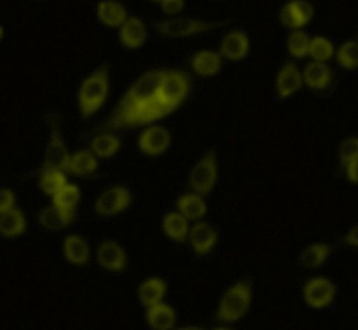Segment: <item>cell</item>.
<instances>
[{
  "label": "cell",
  "instance_id": "obj_1",
  "mask_svg": "<svg viewBox=\"0 0 358 330\" xmlns=\"http://www.w3.org/2000/svg\"><path fill=\"white\" fill-rule=\"evenodd\" d=\"M166 70L157 69L149 70L143 76H140L135 82L129 86L124 96L119 100L114 110L110 112L107 119L101 124L94 128V133H114L122 129H133L140 115L156 101L157 91H159L161 80H163Z\"/></svg>",
  "mask_w": 358,
  "mask_h": 330
},
{
  "label": "cell",
  "instance_id": "obj_2",
  "mask_svg": "<svg viewBox=\"0 0 358 330\" xmlns=\"http://www.w3.org/2000/svg\"><path fill=\"white\" fill-rule=\"evenodd\" d=\"M110 89V65H101L83 80L79 87V110L84 119H90L103 107Z\"/></svg>",
  "mask_w": 358,
  "mask_h": 330
},
{
  "label": "cell",
  "instance_id": "obj_3",
  "mask_svg": "<svg viewBox=\"0 0 358 330\" xmlns=\"http://www.w3.org/2000/svg\"><path fill=\"white\" fill-rule=\"evenodd\" d=\"M45 121H48L49 126V143L48 149H45V156H44V163L42 166L38 168L37 171H34L31 175H41L44 171H63V173H69V166H70V156L69 149H66L65 138H63L62 133V117L58 114H48L45 115Z\"/></svg>",
  "mask_w": 358,
  "mask_h": 330
},
{
  "label": "cell",
  "instance_id": "obj_4",
  "mask_svg": "<svg viewBox=\"0 0 358 330\" xmlns=\"http://www.w3.org/2000/svg\"><path fill=\"white\" fill-rule=\"evenodd\" d=\"M252 303V278L245 276L240 282L234 283L231 289L226 290L217 310L215 318L219 322H238L247 315Z\"/></svg>",
  "mask_w": 358,
  "mask_h": 330
},
{
  "label": "cell",
  "instance_id": "obj_5",
  "mask_svg": "<svg viewBox=\"0 0 358 330\" xmlns=\"http://www.w3.org/2000/svg\"><path fill=\"white\" fill-rule=\"evenodd\" d=\"M192 79L185 70H166L157 91V101L168 114L177 110L191 93Z\"/></svg>",
  "mask_w": 358,
  "mask_h": 330
},
{
  "label": "cell",
  "instance_id": "obj_6",
  "mask_svg": "<svg viewBox=\"0 0 358 330\" xmlns=\"http://www.w3.org/2000/svg\"><path fill=\"white\" fill-rule=\"evenodd\" d=\"M227 21H203V20H192V17H171V20H157L154 21V30L161 35V37L170 38H184L191 37V35L206 34L215 28L224 27Z\"/></svg>",
  "mask_w": 358,
  "mask_h": 330
},
{
  "label": "cell",
  "instance_id": "obj_7",
  "mask_svg": "<svg viewBox=\"0 0 358 330\" xmlns=\"http://www.w3.org/2000/svg\"><path fill=\"white\" fill-rule=\"evenodd\" d=\"M219 175V161H217V150L210 149L189 175V189L199 196H206L213 191Z\"/></svg>",
  "mask_w": 358,
  "mask_h": 330
},
{
  "label": "cell",
  "instance_id": "obj_8",
  "mask_svg": "<svg viewBox=\"0 0 358 330\" xmlns=\"http://www.w3.org/2000/svg\"><path fill=\"white\" fill-rule=\"evenodd\" d=\"M129 205H131V192H129V189L122 187V185H114V187L101 192L100 198L94 203V210H96L98 215L112 217L128 210Z\"/></svg>",
  "mask_w": 358,
  "mask_h": 330
},
{
  "label": "cell",
  "instance_id": "obj_9",
  "mask_svg": "<svg viewBox=\"0 0 358 330\" xmlns=\"http://www.w3.org/2000/svg\"><path fill=\"white\" fill-rule=\"evenodd\" d=\"M171 142L170 131L163 126H149L138 138V149L147 156H161L168 150Z\"/></svg>",
  "mask_w": 358,
  "mask_h": 330
},
{
  "label": "cell",
  "instance_id": "obj_10",
  "mask_svg": "<svg viewBox=\"0 0 358 330\" xmlns=\"http://www.w3.org/2000/svg\"><path fill=\"white\" fill-rule=\"evenodd\" d=\"M336 297V285L329 278H313L304 285V299L311 308L329 306Z\"/></svg>",
  "mask_w": 358,
  "mask_h": 330
},
{
  "label": "cell",
  "instance_id": "obj_11",
  "mask_svg": "<svg viewBox=\"0 0 358 330\" xmlns=\"http://www.w3.org/2000/svg\"><path fill=\"white\" fill-rule=\"evenodd\" d=\"M303 84L304 77L301 70L297 69V65H294L292 62L283 63L282 70L276 77V96H278V100H287L292 94H296L303 87Z\"/></svg>",
  "mask_w": 358,
  "mask_h": 330
},
{
  "label": "cell",
  "instance_id": "obj_12",
  "mask_svg": "<svg viewBox=\"0 0 358 330\" xmlns=\"http://www.w3.org/2000/svg\"><path fill=\"white\" fill-rule=\"evenodd\" d=\"M96 261L107 271L121 273L128 266V257H126L124 248L115 241H103L96 250Z\"/></svg>",
  "mask_w": 358,
  "mask_h": 330
},
{
  "label": "cell",
  "instance_id": "obj_13",
  "mask_svg": "<svg viewBox=\"0 0 358 330\" xmlns=\"http://www.w3.org/2000/svg\"><path fill=\"white\" fill-rule=\"evenodd\" d=\"M219 234H217L215 227H212L206 222H196L191 227L189 233V241H191L192 250L198 255H206L215 248Z\"/></svg>",
  "mask_w": 358,
  "mask_h": 330
},
{
  "label": "cell",
  "instance_id": "obj_14",
  "mask_svg": "<svg viewBox=\"0 0 358 330\" xmlns=\"http://www.w3.org/2000/svg\"><path fill=\"white\" fill-rule=\"evenodd\" d=\"M304 84L315 91H327L331 89L332 82H334V72L327 63L311 62L308 63L306 69L303 72Z\"/></svg>",
  "mask_w": 358,
  "mask_h": 330
},
{
  "label": "cell",
  "instance_id": "obj_15",
  "mask_svg": "<svg viewBox=\"0 0 358 330\" xmlns=\"http://www.w3.org/2000/svg\"><path fill=\"white\" fill-rule=\"evenodd\" d=\"M248 49H250L248 35L245 31L236 30L224 37L222 44H220V56L231 59V62H238L248 55Z\"/></svg>",
  "mask_w": 358,
  "mask_h": 330
},
{
  "label": "cell",
  "instance_id": "obj_16",
  "mask_svg": "<svg viewBox=\"0 0 358 330\" xmlns=\"http://www.w3.org/2000/svg\"><path fill=\"white\" fill-rule=\"evenodd\" d=\"M76 217V212H69V210H63L59 208V206L51 205L38 213V222H41V226L45 227V229L59 231L69 227L70 224H73Z\"/></svg>",
  "mask_w": 358,
  "mask_h": 330
},
{
  "label": "cell",
  "instance_id": "obj_17",
  "mask_svg": "<svg viewBox=\"0 0 358 330\" xmlns=\"http://www.w3.org/2000/svg\"><path fill=\"white\" fill-rule=\"evenodd\" d=\"M63 254H65V259L70 264L76 266H86L91 257L87 241L77 236V234H70V236L65 238V241H63Z\"/></svg>",
  "mask_w": 358,
  "mask_h": 330
},
{
  "label": "cell",
  "instance_id": "obj_18",
  "mask_svg": "<svg viewBox=\"0 0 358 330\" xmlns=\"http://www.w3.org/2000/svg\"><path fill=\"white\" fill-rule=\"evenodd\" d=\"M121 44L128 49H138L142 48L143 42L147 38V28L142 20L138 17H128L124 24L121 27Z\"/></svg>",
  "mask_w": 358,
  "mask_h": 330
},
{
  "label": "cell",
  "instance_id": "obj_19",
  "mask_svg": "<svg viewBox=\"0 0 358 330\" xmlns=\"http://www.w3.org/2000/svg\"><path fill=\"white\" fill-rule=\"evenodd\" d=\"M191 65L199 77L217 76L222 69V56L220 52L199 51L191 58Z\"/></svg>",
  "mask_w": 358,
  "mask_h": 330
},
{
  "label": "cell",
  "instance_id": "obj_20",
  "mask_svg": "<svg viewBox=\"0 0 358 330\" xmlns=\"http://www.w3.org/2000/svg\"><path fill=\"white\" fill-rule=\"evenodd\" d=\"M98 171V157L93 150H79V152L72 154L70 159L69 173L76 175V177H93Z\"/></svg>",
  "mask_w": 358,
  "mask_h": 330
},
{
  "label": "cell",
  "instance_id": "obj_21",
  "mask_svg": "<svg viewBox=\"0 0 358 330\" xmlns=\"http://www.w3.org/2000/svg\"><path fill=\"white\" fill-rule=\"evenodd\" d=\"M98 20L105 24V27H122L124 21L128 20L126 14V7L117 0H101L98 3Z\"/></svg>",
  "mask_w": 358,
  "mask_h": 330
},
{
  "label": "cell",
  "instance_id": "obj_22",
  "mask_svg": "<svg viewBox=\"0 0 358 330\" xmlns=\"http://www.w3.org/2000/svg\"><path fill=\"white\" fill-rule=\"evenodd\" d=\"M163 231L170 240L184 243L189 238L191 227H189V220L180 212H170L163 219Z\"/></svg>",
  "mask_w": 358,
  "mask_h": 330
},
{
  "label": "cell",
  "instance_id": "obj_23",
  "mask_svg": "<svg viewBox=\"0 0 358 330\" xmlns=\"http://www.w3.org/2000/svg\"><path fill=\"white\" fill-rule=\"evenodd\" d=\"M178 212L185 217L187 220H199L206 215V203L203 199V196L191 192V194H184L182 198H178L177 201Z\"/></svg>",
  "mask_w": 358,
  "mask_h": 330
},
{
  "label": "cell",
  "instance_id": "obj_24",
  "mask_svg": "<svg viewBox=\"0 0 358 330\" xmlns=\"http://www.w3.org/2000/svg\"><path fill=\"white\" fill-rule=\"evenodd\" d=\"M147 322L154 330H171L175 327V311L168 304H156L152 308H147Z\"/></svg>",
  "mask_w": 358,
  "mask_h": 330
},
{
  "label": "cell",
  "instance_id": "obj_25",
  "mask_svg": "<svg viewBox=\"0 0 358 330\" xmlns=\"http://www.w3.org/2000/svg\"><path fill=\"white\" fill-rule=\"evenodd\" d=\"M332 250H334V248L327 243L310 245V247L304 248V250L301 252V257H299L301 266H304V268L308 269L320 268V266H324L325 261L331 257Z\"/></svg>",
  "mask_w": 358,
  "mask_h": 330
},
{
  "label": "cell",
  "instance_id": "obj_26",
  "mask_svg": "<svg viewBox=\"0 0 358 330\" xmlns=\"http://www.w3.org/2000/svg\"><path fill=\"white\" fill-rule=\"evenodd\" d=\"M24 229H27V219L21 210L13 208L0 215V234L2 236L16 238L23 234Z\"/></svg>",
  "mask_w": 358,
  "mask_h": 330
},
{
  "label": "cell",
  "instance_id": "obj_27",
  "mask_svg": "<svg viewBox=\"0 0 358 330\" xmlns=\"http://www.w3.org/2000/svg\"><path fill=\"white\" fill-rule=\"evenodd\" d=\"M164 294H166V283L161 278H150L143 282L138 289L140 303L147 308H152L163 301Z\"/></svg>",
  "mask_w": 358,
  "mask_h": 330
},
{
  "label": "cell",
  "instance_id": "obj_28",
  "mask_svg": "<svg viewBox=\"0 0 358 330\" xmlns=\"http://www.w3.org/2000/svg\"><path fill=\"white\" fill-rule=\"evenodd\" d=\"M121 149V138L114 133H98L93 140H91V150L96 154V157H112L117 154Z\"/></svg>",
  "mask_w": 358,
  "mask_h": 330
},
{
  "label": "cell",
  "instance_id": "obj_29",
  "mask_svg": "<svg viewBox=\"0 0 358 330\" xmlns=\"http://www.w3.org/2000/svg\"><path fill=\"white\" fill-rule=\"evenodd\" d=\"M37 177L41 191L44 192V194L51 196V198H55V196L69 184L66 173H63V171H44V173L37 175Z\"/></svg>",
  "mask_w": 358,
  "mask_h": 330
},
{
  "label": "cell",
  "instance_id": "obj_30",
  "mask_svg": "<svg viewBox=\"0 0 358 330\" xmlns=\"http://www.w3.org/2000/svg\"><path fill=\"white\" fill-rule=\"evenodd\" d=\"M80 201V191L77 185L66 184L58 194L52 198V205L59 206L63 210H69V212H76L77 205Z\"/></svg>",
  "mask_w": 358,
  "mask_h": 330
},
{
  "label": "cell",
  "instance_id": "obj_31",
  "mask_svg": "<svg viewBox=\"0 0 358 330\" xmlns=\"http://www.w3.org/2000/svg\"><path fill=\"white\" fill-rule=\"evenodd\" d=\"M310 35L301 30L292 31L289 38H287V49H289V52L294 58H304V56L310 55Z\"/></svg>",
  "mask_w": 358,
  "mask_h": 330
},
{
  "label": "cell",
  "instance_id": "obj_32",
  "mask_svg": "<svg viewBox=\"0 0 358 330\" xmlns=\"http://www.w3.org/2000/svg\"><path fill=\"white\" fill-rule=\"evenodd\" d=\"M338 63L346 70L358 69V41H348L338 49Z\"/></svg>",
  "mask_w": 358,
  "mask_h": 330
},
{
  "label": "cell",
  "instance_id": "obj_33",
  "mask_svg": "<svg viewBox=\"0 0 358 330\" xmlns=\"http://www.w3.org/2000/svg\"><path fill=\"white\" fill-rule=\"evenodd\" d=\"M310 56L313 58V62H329V59L334 56V45H332V42L325 37L311 38Z\"/></svg>",
  "mask_w": 358,
  "mask_h": 330
},
{
  "label": "cell",
  "instance_id": "obj_34",
  "mask_svg": "<svg viewBox=\"0 0 358 330\" xmlns=\"http://www.w3.org/2000/svg\"><path fill=\"white\" fill-rule=\"evenodd\" d=\"M358 159V136H350L339 147V171L343 173L350 163Z\"/></svg>",
  "mask_w": 358,
  "mask_h": 330
},
{
  "label": "cell",
  "instance_id": "obj_35",
  "mask_svg": "<svg viewBox=\"0 0 358 330\" xmlns=\"http://www.w3.org/2000/svg\"><path fill=\"white\" fill-rule=\"evenodd\" d=\"M290 6H292L294 13H296V16L303 23V27H306L311 21V17H313V6L310 2H306V0H292Z\"/></svg>",
  "mask_w": 358,
  "mask_h": 330
},
{
  "label": "cell",
  "instance_id": "obj_36",
  "mask_svg": "<svg viewBox=\"0 0 358 330\" xmlns=\"http://www.w3.org/2000/svg\"><path fill=\"white\" fill-rule=\"evenodd\" d=\"M14 203H16V196L10 189H0V215L9 210L14 208Z\"/></svg>",
  "mask_w": 358,
  "mask_h": 330
},
{
  "label": "cell",
  "instance_id": "obj_37",
  "mask_svg": "<svg viewBox=\"0 0 358 330\" xmlns=\"http://www.w3.org/2000/svg\"><path fill=\"white\" fill-rule=\"evenodd\" d=\"M161 9H163L164 14L175 16V14H178L184 9V0H163L161 2Z\"/></svg>",
  "mask_w": 358,
  "mask_h": 330
},
{
  "label": "cell",
  "instance_id": "obj_38",
  "mask_svg": "<svg viewBox=\"0 0 358 330\" xmlns=\"http://www.w3.org/2000/svg\"><path fill=\"white\" fill-rule=\"evenodd\" d=\"M345 175L352 184H358V159H355L353 163H350L348 166H346Z\"/></svg>",
  "mask_w": 358,
  "mask_h": 330
},
{
  "label": "cell",
  "instance_id": "obj_39",
  "mask_svg": "<svg viewBox=\"0 0 358 330\" xmlns=\"http://www.w3.org/2000/svg\"><path fill=\"white\" fill-rule=\"evenodd\" d=\"M345 241L346 245H348V247H353V248H358V224L357 226H353L352 229L348 231V233H346V236H345Z\"/></svg>",
  "mask_w": 358,
  "mask_h": 330
},
{
  "label": "cell",
  "instance_id": "obj_40",
  "mask_svg": "<svg viewBox=\"0 0 358 330\" xmlns=\"http://www.w3.org/2000/svg\"><path fill=\"white\" fill-rule=\"evenodd\" d=\"M3 37V30H2V27H0V38Z\"/></svg>",
  "mask_w": 358,
  "mask_h": 330
},
{
  "label": "cell",
  "instance_id": "obj_41",
  "mask_svg": "<svg viewBox=\"0 0 358 330\" xmlns=\"http://www.w3.org/2000/svg\"><path fill=\"white\" fill-rule=\"evenodd\" d=\"M150 2H159L161 3V2H163V0H150Z\"/></svg>",
  "mask_w": 358,
  "mask_h": 330
},
{
  "label": "cell",
  "instance_id": "obj_42",
  "mask_svg": "<svg viewBox=\"0 0 358 330\" xmlns=\"http://www.w3.org/2000/svg\"><path fill=\"white\" fill-rule=\"evenodd\" d=\"M182 330H201V329H182Z\"/></svg>",
  "mask_w": 358,
  "mask_h": 330
},
{
  "label": "cell",
  "instance_id": "obj_43",
  "mask_svg": "<svg viewBox=\"0 0 358 330\" xmlns=\"http://www.w3.org/2000/svg\"><path fill=\"white\" fill-rule=\"evenodd\" d=\"M217 330H233V329H226V327H222V329H217Z\"/></svg>",
  "mask_w": 358,
  "mask_h": 330
}]
</instances>
